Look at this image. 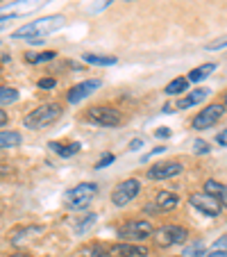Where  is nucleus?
<instances>
[{"label":"nucleus","instance_id":"f257e3e1","mask_svg":"<svg viewBox=\"0 0 227 257\" xmlns=\"http://www.w3.org/2000/svg\"><path fill=\"white\" fill-rule=\"evenodd\" d=\"M64 25V16L62 14H55V16H44V19H37L32 23L23 25L14 32V39H44L48 34L57 32L59 28Z\"/></svg>","mask_w":227,"mask_h":257},{"label":"nucleus","instance_id":"f03ea898","mask_svg":"<svg viewBox=\"0 0 227 257\" xmlns=\"http://www.w3.org/2000/svg\"><path fill=\"white\" fill-rule=\"evenodd\" d=\"M59 116H62V105H57V102H44V105H39L37 109H32V112L25 116L23 123L30 130H41V127L53 125Z\"/></svg>","mask_w":227,"mask_h":257},{"label":"nucleus","instance_id":"7ed1b4c3","mask_svg":"<svg viewBox=\"0 0 227 257\" xmlns=\"http://www.w3.org/2000/svg\"><path fill=\"white\" fill-rule=\"evenodd\" d=\"M98 194V185L96 182H80L73 189L66 191L64 196V203H66L68 209H84Z\"/></svg>","mask_w":227,"mask_h":257},{"label":"nucleus","instance_id":"20e7f679","mask_svg":"<svg viewBox=\"0 0 227 257\" xmlns=\"http://www.w3.org/2000/svg\"><path fill=\"white\" fill-rule=\"evenodd\" d=\"M87 121L96 123V125H102V127H118L123 123V116L116 107L98 105V107H91L87 112Z\"/></svg>","mask_w":227,"mask_h":257},{"label":"nucleus","instance_id":"39448f33","mask_svg":"<svg viewBox=\"0 0 227 257\" xmlns=\"http://www.w3.org/2000/svg\"><path fill=\"white\" fill-rule=\"evenodd\" d=\"M152 232H155V228H152V223H150V221H145V218L127 221L125 225H121V228H118V237H121V239H132V241L148 239Z\"/></svg>","mask_w":227,"mask_h":257},{"label":"nucleus","instance_id":"423d86ee","mask_svg":"<svg viewBox=\"0 0 227 257\" xmlns=\"http://www.w3.org/2000/svg\"><path fill=\"white\" fill-rule=\"evenodd\" d=\"M139 191H141V182L136 178L123 180L121 185H116V189H114V194H111V200H114L116 207H123V205L132 203V200L139 196Z\"/></svg>","mask_w":227,"mask_h":257},{"label":"nucleus","instance_id":"0eeeda50","mask_svg":"<svg viewBox=\"0 0 227 257\" xmlns=\"http://www.w3.org/2000/svg\"><path fill=\"white\" fill-rule=\"evenodd\" d=\"M155 239L159 246H175V243H184L188 237V230L182 225H164V228L155 230Z\"/></svg>","mask_w":227,"mask_h":257},{"label":"nucleus","instance_id":"6e6552de","mask_svg":"<svg viewBox=\"0 0 227 257\" xmlns=\"http://www.w3.org/2000/svg\"><path fill=\"white\" fill-rule=\"evenodd\" d=\"M222 116H225V107L218 105V102H213V105L204 107L202 112L193 118V127H195V130H207V127L216 125Z\"/></svg>","mask_w":227,"mask_h":257},{"label":"nucleus","instance_id":"1a4fd4ad","mask_svg":"<svg viewBox=\"0 0 227 257\" xmlns=\"http://www.w3.org/2000/svg\"><path fill=\"white\" fill-rule=\"evenodd\" d=\"M102 87V80H84V82H80V84H75L73 89H68V93H66V100L71 102V105H78V102H82L84 98H89L96 89H100Z\"/></svg>","mask_w":227,"mask_h":257},{"label":"nucleus","instance_id":"9d476101","mask_svg":"<svg viewBox=\"0 0 227 257\" xmlns=\"http://www.w3.org/2000/svg\"><path fill=\"white\" fill-rule=\"evenodd\" d=\"M188 200H191V205H193L195 209H200V212L207 214V216H218V214L222 212V205L209 194H193Z\"/></svg>","mask_w":227,"mask_h":257},{"label":"nucleus","instance_id":"9b49d317","mask_svg":"<svg viewBox=\"0 0 227 257\" xmlns=\"http://www.w3.org/2000/svg\"><path fill=\"white\" fill-rule=\"evenodd\" d=\"M184 166L179 162H161V164H155L150 166L148 171V178L150 180H168V178H175V175L182 173Z\"/></svg>","mask_w":227,"mask_h":257},{"label":"nucleus","instance_id":"f8f14e48","mask_svg":"<svg viewBox=\"0 0 227 257\" xmlns=\"http://www.w3.org/2000/svg\"><path fill=\"white\" fill-rule=\"evenodd\" d=\"M111 257H145L148 248L145 246H136V243H116L109 248Z\"/></svg>","mask_w":227,"mask_h":257},{"label":"nucleus","instance_id":"ddd939ff","mask_svg":"<svg viewBox=\"0 0 227 257\" xmlns=\"http://www.w3.org/2000/svg\"><path fill=\"white\" fill-rule=\"evenodd\" d=\"M204 194L213 196L222 207H227V185H222L218 180H207V182H204Z\"/></svg>","mask_w":227,"mask_h":257},{"label":"nucleus","instance_id":"4468645a","mask_svg":"<svg viewBox=\"0 0 227 257\" xmlns=\"http://www.w3.org/2000/svg\"><path fill=\"white\" fill-rule=\"evenodd\" d=\"M209 89H195V91H191L186 98H182V100L177 102L179 109H186V107H193V105H200L202 100H207L209 98Z\"/></svg>","mask_w":227,"mask_h":257},{"label":"nucleus","instance_id":"2eb2a0df","mask_svg":"<svg viewBox=\"0 0 227 257\" xmlns=\"http://www.w3.org/2000/svg\"><path fill=\"white\" fill-rule=\"evenodd\" d=\"M48 148L53 153H57L59 157H73L75 153H80V144L73 141V144H62V141H50Z\"/></svg>","mask_w":227,"mask_h":257},{"label":"nucleus","instance_id":"dca6fc26","mask_svg":"<svg viewBox=\"0 0 227 257\" xmlns=\"http://www.w3.org/2000/svg\"><path fill=\"white\" fill-rule=\"evenodd\" d=\"M155 203H157V209H159V212H170V209L177 207L179 198L175 194H170V191H161V194H157Z\"/></svg>","mask_w":227,"mask_h":257},{"label":"nucleus","instance_id":"f3484780","mask_svg":"<svg viewBox=\"0 0 227 257\" xmlns=\"http://www.w3.org/2000/svg\"><path fill=\"white\" fill-rule=\"evenodd\" d=\"M216 71V64H202V66H198V68H193V71L188 73V82H202V80H207L211 73Z\"/></svg>","mask_w":227,"mask_h":257},{"label":"nucleus","instance_id":"a211bd4d","mask_svg":"<svg viewBox=\"0 0 227 257\" xmlns=\"http://www.w3.org/2000/svg\"><path fill=\"white\" fill-rule=\"evenodd\" d=\"M82 59L87 64H91V66H114V64L118 62L114 55H93V53L82 55Z\"/></svg>","mask_w":227,"mask_h":257},{"label":"nucleus","instance_id":"6ab92c4d","mask_svg":"<svg viewBox=\"0 0 227 257\" xmlns=\"http://www.w3.org/2000/svg\"><path fill=\"white\" fill-rule=\"evenodd\" d=\"M21 141H23V137L14 130L0 132V148H16V146H21Z\"/></svg>","mask_w":227,"mask_h":257},{"label":"nucleus","instance_id":"aec40b11","mask_svg":"<svg viewBox=\"0 0 227 257\" xmlns=\"http://www.w3.org/2000/svg\"><path fill=\"white\" fill-rule=\"evenodd\" d=\"M186 89H188V80L186 78H175V80H170V82L166 84L164 93L166 96H177V93H184Z\"/></svg>","mask_w":227,"mask_h":257},{"label":"nucleus","instance_id":"412c9836","mask_svg":"<svg viewBox=\"0 0 227 257\" xmlns=\"http://www.w3.org/2000/svg\"><path fill=\"white\" fill-rule=\"evenodd\" d=\"M55 57H57V55H55L53 50H44V53H25V62L28 64H46Z\"/></svg>","mask_w":227,"mask_h":257},{"label":"nucleus","instance_id":"4be33fe9","mask_svg":"<svg viewBox=\"0 0 227 257\" xmlns=\"http://www.w3.org/2000/svg\"><path fill=\"white\" fill-rule=\"evenodd\" d=\"M19 100V91L12 87H0V105H10Z\"/></svg>","mask_w":227,"mask_h":257},{"label":"nucleus","instance_id":"5701e85b","mask_svg":"<svg viewBox=\"0 0 227 257\" xmlns=\"http://www.w3.org/2000/svg\"><path fill=\"white\" fill-rule=\"evenodd\" d=\"M182 257H204V243L202 241H195V243H191V246L184 250V255Z\"/></svg>","mask_w":227,"mask_h":257},{"label":"nucleus","instance_id":"b1692460","mask_svg":"<svg viewBox=\"0 0 227 257\" xmlns=\"http://www.w3.org/2000/svg\"><path fill=\"white\" fill-rule=\"evenodd\" d=\"M107 255H109V250H105L100 246H89L82 250V257H107Z\"/></svg>","mask_w":227,"mask_h":257},{"label":"nucleus","instance_id":"393cba45","mask_svg":"<svg viewBox=\"0 0 227 257\" xmlns=\"http://www.w3.org/2000/svg\"><path fill=\"white\" fill-rule=\"evenodd\" d=\"M96 214H89V216H84V218H80V221H82V223H78L75 225V232H84V230L87 228H91L93 223H96Z\"/></svg>","mask_w":227,"mask_h":257},{"label":"nucleus","instance_id":"a878e982","mask_svg":"<svg viewBox=\"0 0 227 257\" xmlns=\"http://www.w3.org/2000/svg\"><path fill=\"white\" fill-rule=\"evenodd\" d=\"M227 46V37H220V39L211 41V44H207V50H220Z\"/></svg>","mask_w":227,"mask_h":257},{"label":"nucleus","instance_id":"bb28decb","mask_svg":"<svg viewBox=\"0 0 227 257\" xmlns=\"http://www.w3.org/2000/svg\"><path fill=\"white\" fill-rule=\"evenodd\" d=\"M193 146H195V153H198V155H207V153H209V144H207V141L198 139Z\"/></svg>","mask_w":227,"mask_h":257},{"label":"nucleus","instance_id":"cd10ccee","mask_svg":"<svg viewBox=\"0 0 227 257\" xmlns=\"http://www.w3.org/2000/svg\"><path fill=\"white\" fill-rule=\"evenodd\" d=\"M111 162H114V155H111V153H105V155H102L100 160H98L96 169H105V166H107V164H111Z\"/></svg>","mask_w":227,"mask_h":257},{"label":"nucleus","instance_id":"c85d7f7f","mask_svg":"<svg viewBox=\"0 0 227 257\" xmlns=\"http://www.w3.org/2000/svg\"><path fill=\"white\" fill-rule=\"evenodd\" d=\"M111 3H114V0H98L96 5H93V7H91V12H93V14H98V12L107 10V7H109V5H111Z\"/></svg>","mask_w":227,"mask_h":257},{"label":"nucleus","instance_id":"c756f323","mask_svg":"<svg viewBox=\"0 0 227 257\" xmlns=\"http://www.w3.org/2000/svg\"><path fill=\"white\" fill-rule=\"evenodd\" d=\"M39 87L41 89H55L57 87V80L55 78H44V80H39Z\"/></svg>","mask_w":227,"mask_h":257},{"label":"nucleus","instance_id":"7c9ffc66","mask_svg":"<svg viewBox=\"0 0 227 257\" xmlns=\"http://www.w3.org/2000/svg\"><path fill=\"white\" fill-rule=\"evenodd\" d=\"M213 250H227V234H222L220 239L213 241Z\"/></svg>","mask_w":227,"mask_h":257},{"label":"nucleus","instance_id":"2f4dec72","mask_svg":"<svg viewBox=\"0 0 227 257\" xmlns=\"http://www.w3.org/2000/svg\"><path fill=\"white\" fill-rule=\"evenodd\" d=\"M141 146H143V139H132V141H130V151H132V153L139 151Z\"/></svg>","mask_w":227,"mask_h":257},{"label":"nucleus","instance_id":"473e14b6","mask_svg":"<svg viewBox=\"0 0 227 257\" xmlns=\"http://www.w3.org/2000/svg\"><path fill=\"white\" fill-rule=\"evenodd\" d=\"M216 141H218L220 146H227V130H220V132H218Z\"/></svg>","mask_w":227,"mask_h":257},{"label":"nucleus","instance_id":"72a5a7b5","mask_svg":"<svg viewBox=\"0 0 227 257\" xmlns=\"http://www.w3.org/2000/svg\"><path fill=\"white\" fill-rule=\"evenodd\" d=\"M155 135L157 137H170V127H157Z\"/></svg>","mask_w":227,"mask_h":257},{"label":"nucleus","instance_id":"f704fd0d","mask_svg":"<svg viewBox=\"0 0 227 257\" xmlns=\"http://www.w3.org/2000/svg\"><path fill=\"white\" fill-rule=\"evenodd\" d=\"M7 121H10V116H7V112H3V109H0V127H3V125H7Z\"/></svg>","mask_w":227,"mask_h":257},{"label":"nucleus","instance_id":"c9c22d12","mask_svg":"<svg viewBox=\"0 0 227 257\" xmlns=\"http://www.w3.org/2000/svg\"><path fill=\"white\" fill-rule=\"evenodd\" d=\"M10 21H12V16H0V30H5Z\"/></svg>","mask_w":227,"mask_h":257},{"label":"nucleus","instance_id":"e433bc0d","mask_svg":"<svg viewBox=\"0 0 227 257\" xmlns=\"http://www.w3.org/2000/svg\"><path fill=\"white\" fill-rule=\"evenodd\" d=\"M204 257H227V252L225 250H213V252H209V255H204Z\"/></svg>","mask_w":227,"mask_h":257},{"label":"nucleus","instance_id":"4c0bfd02","mask_svg":"<svg viewBox=\"0 0 227 257\" xmlns=\"http://www.w3.org/2000/svg\"><path fill=\"white\" fill-rule=\"evenodd\" d=\"M10 257H30V255H25V252H16V255H10Z\"/></svg>","mask_w":227,"mask_h":257},{"label":"nucleus","instance_id":"58836bf2","mask_svg":"<svg viewBox=\"0 0 227 257\" xmlns=\"http://www.w3.org/2000/svg\"><path fill=\"white\" fill-rule=\"evenodd\" d=\"M222 107H225V109H227V93H225V100H222Z\"/></svg>","mask_w":227,"mask_h":257},{"label":"nucleus","instance_id":"ea45409f","mask_svg":"<svg viewBox=\"0 0 227 257\" xmlns=\"http://www.w3.org/2000/svg\"><path fill=\"white\" fill-rule=\"evenodd\" d=\"M0 3H3V0H0Z\"/></svg>","mask_w":227,"mask_h":257}]
</instances>
